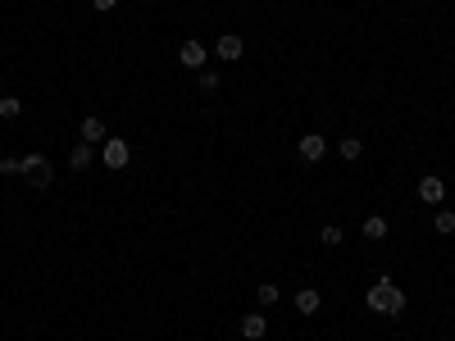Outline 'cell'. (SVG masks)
<instances>
[{"label":"cell","instance_id":"14","mask_svg":"<svg viewBox=\"0 0 455 341\" xmlns=\"http://www.w3.org/2000/svg\"><path fill=\"white\" fill-rule=\"evenodd\" d=\"M360 155H364L360 136H342V160H360Z\"/></svg>","mask_w":455,"mask_h":341},{"label":"cell","instance_id":"9","mask_svg":"<svg viewBox=\"0 0 455 341\" xmlns=\"http://www.w3.org/2000/svg\"><path fill=\"white\" fill-rule=\"evenodd\" d=\"M319 305H323V296H319L314 287H301V291H296V309H301V314H319Z\"/></svg>","mask_w":455,"mask_h":341},{"label":"cell","instance_id":"7","mask_svg":"<svg viewBox=\"0 0 455 341\" xmlns=\"http://www.w3.org/2000/svg\"><path fill=\"white\" fill-rule=\"evenodd\" d=\"M264 328H269L264 314H241V337H246V341H259V337H264Z\"/></svg>","mask_w":455,"mask_h":341},{"label":"cell","instance_id":"5","mask_svg":"<svg viewBox=\"0 0 455 341\" xmlns=\"http://www.w3.org/2000/svg\"><path fill=\"white\" fill-rule=\"evenodd\" d=\"M214 51H219V60H224V64H232V60H241L246 41H241L237 32H224V37H219V46H214Z\"/></svg>","mask_w":455,"mask_h":341},{"label":"cell","instance_id":"11","mask_svg":"<svg viewBox=\"0 0 455 341\" xmlns=\"http://www.w3.org/2000/svg\"><path fill=\"white\" fill-rule=\"evenodd\" d=\"M82 141L86 146H91V141H105V123L96 119V114H91V119H82Z\"/></svg>","mask_w":455,"mask_h":341},{"label":"cell","instance_id":"4","mask_svg":"<svg viewBox=\"0 0 455 341\" xmlns=\"http://www.w3.org/2000/svg\"><path fill=\"white\" fill-rule=\"evenodd\" d=\"M323 155H328V141H323L319 132H305V136H301V160H305V164H319Z\"/></svg>","mask_w":455,"mask_h":341},{"label":"cell","instance_id":"16","mask_svg":"<svg viewBox=\"0 0 455 341\" xmlns=\"http://www.w3.org/2000/svg\"><path fill=\"white\" fill-rule=\"evenodd\" d=\"M18 110H23L18 96H5V101H0V119H18Z\"/></svg>","mask_w":455,"mask_h":341},{"label":"cell","instance_id":"6","mask_svg":"<svg viewBox=\"0 0 455 341\" xmlns=\"http://www.w3.org/2000/svg\"><path fill=\"white\" fill-rule=\"evenodd\" d=\"M419 200H428V205H442V200H447V182H442L437 173H428V178L419 182Z\"/></svg>","mask_w":455,"mask_h":341},{"label":"cell","instance_id":"3","mask_svg":"<svg viewBox=\"0 0 455 341\" xmlns=\"http://www.w3.org/2000/svg\"><path fill=\"white\" fill-rule=\"evenodd\" d=\"M23 173H27V182L32 187H51V164H46V155H23Z\"/></svg>","mask_w":455,"mask_h":341},{"label":"cell","instance_id":"20","mask_svg":"<svg viewBox=\"0 0 455 341\" xmlns=\"http://www.w3.org/2000/svg\"><path fill=\"white\" fill-rule=\"evenodd\" d=\"M91 5H96V9H101V14H105V9H114V5H119V0H91Z\"/></svg>","mask_w":455,"mask_h":341},{"label":"cell","instance_id":"2","mask_svg":"<svg viewBox=\"0 0 455 341\" xmlns=\"http://www.w3.org/2000/svg\"><path fill=\"white\" fill-rule=\"evenodd\" d=\"M128 160H132V146L123 141V136H105V169H128Z\"/></svg>","mask_w":455,"mask_h":341},{"label":"cell","instance_id":"10","mask_svg":"<svg viewBox=\"0 0 455 341\" xmlns=\"http://www.w3.org/2000/svg\"><path fill=\"white\" fill-rule=\"evenodd\" d=\"M364 237H369V241H383L387 237V219H383V214H369V219H364Z\"/></svg>","mask_w":455,"mask_h":341},{"label":"cell","instance_id":"13","mask_svg":"<svg viewBox=\"0 0 455 341\" xmlns=\"http://www.w3.org/2000/svg\"><path fill=\"white\" fill-rule=\"evenodd\" d=\"M432 228H437L442 237H451V232H455V214L451 210H437V214H432Z\"/></svg>","mask_w":455,"mask_h":341},{"label":"cell","instance_id":"1","mask_svg":"<svg viewBox=\"0 0 455 341\" xmlns=\"http://www.w3.org/2000/svg\"><path fill=\"white\" fill-rule=\"evenodd\" d=\"M364 305L373 309V314H387V319H396V314H405V291L396 287L392 278H378L369 287V296H364Z\"/></svg>","mask_w":455,"mask_h":341},{"label":"cell","instance_id":"19","mask_svg":"<svg viewBox=\"0 0 455 341\" xmlns=\"http://www.w3.org/2000/svg\"><path fill=\"white\" fill-rule=\"evenodd\" d=\"M319 237H323V246H342V228H323Z\"/></svg>","mask_w":455,"mask_h":341},{"label":"cell","instance_id":"17","mask_svg":"<svg viewBox=\"0 0 455 341\" xmlns=\"http://www.w3.org/2000/svg\"><path fill=\"white\" fill-rule=\"evenodd\" d=\"M0 173H5V178H14V173H23V160H14V155H5V160H0Z\"/></svg>","mask_w":455,"mask_h":341},{"label":"cell","instance_id":"15","mask_svg":"<svg viewBox=\"0 0 455 341\" xmlns=\"http://www.w3.org/2000/svg\"><path fill=\"white\" fill-rule=\"evenodd\" d=\"M255 296H259V305H278V296H283V291H278L274 282H259V287H255Z\"/></svg>","mask_w":455,"mask_h":341},{"label":"cell","instance_id":"12","mask_svg":"<svg viewBox=\"0 0 455 341\" xmlns=\"http://www.w3.org/2000/svg\"><path fill=\"white\" fill-rule=\"evenodd\" d=\"M69 164H73L77 173H82V169H91V146H86V141H77V146H73V155H69Z\"/></svg>","mask_w":455,"mask_h":341},{"label":"cell","instance_id":"18","mask_svg":"<svg viewBox=\"0 0 455 341\" xmlns=\"http://www.w3.org/2000/svg\"><path fill=\"white\" fill-rule=\"evenodd\" d=\"M200 91H219V73H210V68H200Z\"/></svg>","mask_w":455,"mask_h":341},{"label":"cell","instance_id":"8","mask_svg":"<svg viewBox=\"0 0 455 341\" xmlns=\"http://www.w3.org/2000/svg\"><path fill=\"white\" fill-rule=\"evenodd\" d=\"M178 64H187V68H200V64H205V46H200V41H182V51H178Z\"/></svg>","mask_w":455,"mask_h":341}]
</instances>
